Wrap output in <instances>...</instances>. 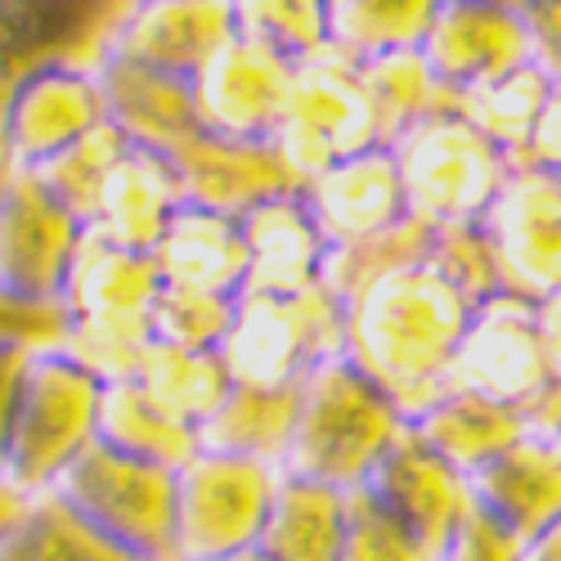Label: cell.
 <instances>
[{"label":"cell","instance_id":"cell-1","mask_svg":"<svg viewBox=\"0 0 561 561\" xmlns=\"http://www.w3.org/2000/svg\"><path fill=\"white\" fill-rule=\"evenodd\" d=\"M472 310L477 306L427 261L400 265L346 301L342 355L413 417L449 391V368Z\"/></svg>","mask_w":561,"mask_h":561},{"label":"cell","instance_id":"cell-2","mask_svg":"<svg viewBox=\"0 0 561 561\" xmlns=\"http://www.w3.org/2000/svg\"><path fill=\"white\" fill-rule=\"evenodd\" d=\"M404 427L409 417L400 404L373 378H364L346 355H333L301 382L297 432L284 472L355 494L382 454L404 436Z\"/></svg>","mask_w":561,"mask_h":561},{"label":"cell","instance_id":"cell-3","mask_svg":"<svg viewBox=\"0 0 561 561\" xmlns=\"http://www.w3.org/2000/svg\"><path fill=\"white\" fill-rule=\"evenodd\" d=\"M158 297H162V274L153 256L113 248L95 239V233H85L59 306L64 319L59 342L85 368H95L104 382L130 378L139 355L153 342Z\"/></svg>","mask_w":561,"mask_h":561},{"label":"cell","instance_id":"cell-4","mask_svg":"<svg viewBox=\"0 0 561 561\" xmlns=\"http://www.w3.org/2000/svg\"><path fill=\"white\" fill-rule=\"evenodd\" d=\"M100 404L104 378L95 368H85L64 342L36 346L0 472L27 494H50L68 467L100 440Z\"/></svg>","mask_w":561,"mask_h":561},{"label":"cell","instance_id":"cell-5","mask_svg":"<svg viewBox=\"0 0 561 561\" xmlns=\"http://www.w3.org/2000/svg\"><path fill=\"white\" fill-rule=\"evenodd\" d=\"M346 351V306L329 288L297 297L248 293L220 342L233 387L293 391L310 373Z\"/></svg>","mask_w":561,"mask_h":561},{"label":"cell","instance_id":"cell-6","mask_svg":"<svg viewBox=\"0 0 561 561\" xmlns=\"http://www.w3.org/2000/svg\"><path fill=\"white\" fill-rule=\"evenodd\" d=\"M72 517L139 561H175V472L90 445L50 490Z\"/></svg>","mask_w":561,"mask_h":561},{"label":"cell","instance_id":"cell-7","mask_svg":"<svg viewBox=\"0 0 561 561\" xmlns=\"http://www.w3.org/2000/svg\"><path fill=\"white\" fill-rule=\"evenodd\" d=\"M391 153L400 167L409 216L427 229L485 220L512 171V162L454 108H440L404 130Z\"/></svg>","mask_w":561,"mask_h":561},{"label":"cell","instance_id":"cell-8","mask_svg":"<svg viewBox=\"0 0 561 561\" xmlns=\"http://www.w3.org/2000/svg\"><path fill=\"white\" fill-rule=\"evenodd\" d=\"M284 467L211 454L175 472V561H233L261 548Z\"/></svg>","mask_w":561,"mask_h":561},{"label":"cell","instance_id":"cell-9","mask_svg":"<svg viewBox=\"0 0 561 561\" xmlns=\"http://www.w3.org/2000/svg\"><path fill=\"white\" fill-rule=\"evenodd\" d=\"M85 225L32 171L0 184V301L36 314H59Z\"/></svg>","mask_w":561,"mask_h":561},{"label":"cell","instance_id":"cell-10","mask_svg":"<svg viewBox=\"0 0 561 561\" xmlns=\"http://www.w3.org/2000/svg\"><path fill=\"white\" fill-rule=\"evenodd\" d=\"M274 149L284 153V162L301 184L355 153L382 149L378 122H373L368 95L351 59H342L337 50H323L297 64L284 122L274 130Z\"/></svg>","mask_w":561,"mask_h":561},{"label":"cell","instance_id":"cell-11","mask_svg":"<svg viewBox=\"0 0 561 561\" xmlns=\"http://www.w3.org/2000/svg\"><path fill=\"white\" fill-rule=\"evenodd\" d=\"M130 0H0V184L10 175L5 113L41 68H95Z\"/></svg>","mask_w":561,"mask_h":561},{"label":"cell","instance_id":"cell-12","mask_svg":"<svg viewBox=\"0 0 561 561\" xmlns=\"http://www.w3.org/2000/svg\"><path fill=\"white\" fill-rule=\"evenodd\" d=\"M481 229L499 256L503 293L526 301L561 293V175L512 167Z\"/></svg>","mask_w":561,"mask_h":561},{"label":"cell","instance_id":"cell-13","mask_svg":"<svg viewBox=\"0 0 561 561\" xmlns=\"http://www.w3.org/2000/svg\"><path fill=\"white\" fill-rule=\"evenodd\" d=\"M548 378L552 364L535 323V301L503 293L472 310V323H467L449 368V391L526 409L548 387Z\"/></svg>","mask_w":561,"mask_h":561},{"label":"cell","instance_id":"cell-14","mask_svg":"<svg viewBox=\"0 0 561 561\" xmlns=\"http://www.w3.org/2000/svg\"><path fill=\"white\" fill-rule=\"evenodd\" d=\"M297 64L252 36H233L225 50L198 72L194 100L207 135L220 139H270L284 122Z\"/></svg>","mask_w":561,"mask_h":561},{"label":"cell","instance_id":"cell-15","mask_svg":"<svg viewBox=\"0 0 561 561\" xmlns=\"http://www.w3.org/2000/svg\"><path fill=\"white\" fill-rule=\"evenodd\" d=\"M423 59L454 100L535 64V41L522 10L490 0H445L423 41Z\"/></svg>","mask_w":561,"mask_h":561},{"label":"cell","instance_id":"cell-16","mask_svg":"<svg viewBox=\"0 0 561 561\" xmlns=\"http://www.w3.org/2000/svg\"><path fill=\"white\" fill-rule=\"evenodd\" d=\"M108 122L95 68H41L23 77L5 113V158L10 171H41L68 153L77 139Z\"/></svg>","mask_w":561,"mask_h":561},{"label":"cell","instance_id":"cell-17","mask_svg":"<svg viewBox=\"0 0 561 561\" xmlns=\"http://www.w3.org/2000/svg\"><path fill=\"white\" fill-rule=\"evenodd\" d=\"M233 36H239L233 0H130L108 50L180 81H198V72Z\"/></svg>","mask_w":561,"mask_h":561},{"label":"cell","instance_id":"cell-18","mask_svg":"<svg viewBox=\"0 0 561 561\" xmlns=\"http://www.w3.org/2000/svg\"><path fill=\"white\" fill-rule=\"evenodd\" d=\"M100 90H104V108L108 122L126 135L130 149H145L158 158H180L184 149L203 139V117H198V100H194V81H180L171 72L130 64L113 50H104V59L95 64Z\"/></svg>","mask_w":561,"mask_h":561},{"label":"cell","instance_id":"cell-19","mask_svg":"<svg viewBox=\"0 0 561 561\" xmlns=\"http://www.w3.org/2000/svg\"><path fill=\"white\" fill-rule=\"evenodd\" d=\"M175 175H180V194L190 207H207L220 216L243 220L248 211L301 194V180L293 175V167L284 162L270 139H220V135H203L194 139L180 158H171Z\"/></svg>","mask_w":561,"mask_h":561},{"label":"cell","instance_id":"cell-20","mask_svg":"<svg viewBox=\"0 0 561 561\" xmlns=\"http://www.w3.org/2000/svg\"><path fill=\"white\" fill-rule=\"evenodd\" d=\"M359 490L436 552L449 543V535L472 507L467 477L454 472L445 458H436L413 436V427H404V436L382 454V462L373 467V477Z\"/></svg>","mask_w":561,"mask_h":561},{"label":"cell","instance_id":"cell-21","mask_svg":"<svg viewBox=\"0 0 561 561\" xmlns=\"http://www.w3.org/2000/svg\"><path fill=\"white\" fill-rule=\"evenodd\" d=\"M301 203L310 207L319 233L329 239V252L378 239V233L409 220L404 184L391 149H368L310 175L301 184Z\"/></svg>","mask_w":561,"mask_h":561},{"label":"cell","instance_id":"cell-22","mask_svg":"<svg viewBox=\"0 0 561 561\" xmlns=\"http://www.w3.org/2000/svg\"><path fill=\"white\" fill-rule=\"evenodd\" d=\"M467 490L490 522L530 543L561 517V445L526 436L467 477Z\"/></svg>","mask_w":561,"mask_h":561},{"label":"cell","instance_id":"cell-23","mask_svg":"<svg viewBox=\"0 0 561 561\" xmlns=\"http://www.w3.org/2000/svg\"><path fill=\"white\" fill-rule=\"evenodd\" d=\"M243 233H248V293L297 297V293L323 288V274H329V239L319 233L301 194L274 198V203L248 211Z\"/></svg>","mask_w":561,"mask_h":561},{"label":"cell","instance_id":"cell-24","mask_svg":"<svg viewBox=\"0 0 561 561\" xmlns=\"http://www.w3.org/2000/svg\"><path fill=\"white\" fill-rule=\"evenodd\" d=\"M162 288L207 293L225 301H243L248 293V233L243 220L190 207L184 203L153 252Z\"/></svg>","mask_w":561,"mask_h":561},{"label":"cell","instance_id":"cell-25","mask_svg":"<svg viewBox=\"0 0 561 561\" xmlns=\"http://www.w3.org/2000/svg\"><path fill=\"white\" fill-rule=\"evenodd\" d=\"M180 207H184V194H180L175 167L158 153L130 149L117 162L108 190H104V203L85 233H95V239H104L113 248L153 256Z\"/></svg>","mask_w":561,"mask_h":561},{"label":"cell","instance_id":"cell-26","mask_svg":"<svg viewBox=\"0 0 561 561\" xmlns=\"http://www.w3.org/2000/svg\"><path fill=\"white\" fill-rule=\"evenodd\" d=\"M409 427L462 477H477L485 462H494L503 449L530 436L522 409L485 400V396H467V391H445L423 413H413Z\"/></svg>","mask_w":561,"mask_h":561},{"label":"cell","instance_id":"cell-27","mask_svg":"<svg viewBox=\"0 0 561 561\" xmlns=\"http://www.w3.org/2000/svg\"><path fill=\"white\" fill-rule=\"evenodd\" d=\"M346 526H351L346 490L284 472L256 552L261 561H342Z\"/></svg>","mask_w":561,"mask_h":561},{"label":"cell","instance_id":"cell-28","mask_svg":"<svg viewBox=\"0 0 561 561\" xmlns=\"http://www.w3.org/2000/svg\"><path fill=\"white\" fill-rule=\"evenodd\" d=\"M100 445L130 454L139 462L167 467L180 472L184 462H194L203 454V440L194 427H184L180 417H171L162 404H153L139 391L135 378L104 382V404H100Z\"/></svg>","mask_w":561,"mask_h":561},{"label":"cell","instance_id":"cell-29","mask_svg":"<svg viewBox=\"0 0 561 561\" xmlns=\"http://www.w3.org/2000/svg\"><path fill=\"white\" fill-rule=\"evenodd\" d=\"M297 404H301V387L293 391L233 387L225 404L203 423L198 440L211 454H239V458L284 467L297 432Z\"/></svg>","mask_w":561,"mask_h":561},{"label":"cell","instance_id":"cell-30","mask_svg":"<svg viewBox=\"0 0 561 561\" xmlns=\"http://www.w3.org/2000/svg\"><path fill=\"white\" fill-rule=\"evenodd\" d=\"M130 378L153 404H162L171 417H180L194 432H203V423L233 391V378L220 351H184L167 342H149V351L139 355Z\"/></svg>","mask_w":561,"mask_h":561},{"label":"cell","instance_id":"cell-31","mask_svg":"<svg viewBox=\"0 0 561 561\" xmlns=\"http://www.w3.org/2000/svg\"><path fill=\"white\" fill-rule=\"evenodd\" d=\"M552 95H557V81L539 64H526L522 72H512L494 85H481L472 95H454L449 108L472 122L490 145L517 167L530 153V139H535L539 117Z\"/></svg>","mask_w":561,"mask_h":561},{"label":"cell","instance_id":"cell-32","mask_svg":"<svg viewBox=\"0 0 561 561\" xmlns=\"http://www.w3.org/2000/svg\"><path fill=\"white\" fill-rule=\"evenodd\" d=\"M445 0H329L333 50L351 64L423 50Z\"/></svg>","mask_w":561,"mask_h":561},{"label":"cell","instance_id":"cell-33","mask_svg":"<svg viewBox=\"0 0 561 561\" xmlns=\"http://www.w3.org/2000/svg\"><path fill=\"white\" fill-rule=\"evenodd\" d=\"M355 72H359V85L368 95L373 122H378L382 149H391L404 130H413L417 122H427L432 113L449 108V90L432 77L423 50L364 59V64H355Z\"/></svg>","mask_w":561,"mask_h":561},{"label":"cell","instance_id":"cell-34","mask_svg":"<svg viewBox=\"0 0 561 561\" xmlns=\"http://www.w3.org/2000/svg\"><path fill=\"white\" fill-rule=\"evenodd\" d=\"M126 153H130L126 135H122L113 122H104L100 130H90L85 139H77L68 153H59L55 162H45V167L32 171V175L90 229V220H95V211H100V203H104L108 180H113V171H117V162H122Z\"/></svg>","mask_w":561,"mask_h":561},{"label":"cell","instance_id":"cell-35","mask_svg":"<svg viewBox=\"0 0 561 561\" xmlns=\"http://www.w3.org/2000/svg\"><path fill=\"white\" fill-rule=\"evenodd\" d=\"M0 561H139V557L113 548L95 530H85L55 494H41L27 512V522L14 530V539L0 548Z\"/></svg>","mask_w":561,"mask_h":561},{"label":"cell","instance_id":"cell-36","mask_svg":"<svg viewBox=\"0 0 561 561\" xmlns=\"http://www.w3.org/2000/svg\"><path fill=\"white\" fill-rule=\"evenodd\" d=\"M239 36H252L293 64L333 50L329 0H233Z\"/></svg>","mask_w":561,"mask_h":561},{"label":"cell","instance_id":"cell-37","mask_svg":"<svg viewBox=\"0 0 561 561\" xmlns=\"http://www.w3.org/2000/svg\"><path fill=\"white\" fill-rule=\"evenodd\" d=\"M427 265L454 284L472 306H485L494 297H503V274H499V256L485 239L481 220L477 225H445L432 229V248H427Z\"/></svg>","mask_w":561,"mask_h":561},{"label":"cell","instance_id":"cell-38","mask_svg":"<svg viewBox=\"0 0 561 561\" xmlns=\"http://www.w3.org/2000/svg\"><path fill=\"white\" fill-rule=\"evenodd\" d=\"M233 310H239V301L162 288L158 310H153V342L184 346V351H220L233 323Z\"/></svg>","mask_w":561,"mask_h":561},{"label":"cell","instance_id":"cell-39","mask_svg":"<svg viewBox=\"0 0 561 561\" xmlns=\"http://www.w3.org/2000/svg\"><path fill=\"white\" fill-rule=\"evenodd\" d=\"M342 561H440V552L427 548L413 530H404L391 512H382L364 490H355Z\"/></svg>","mask_w":561,"mask_h":561},{"label":"cell","instance_id":"cell-40","mask_svg":"<svg viewBox=\"0 0 561 561\" xmlns=\"http://www.w3.org/2000/svg\"><path fill=\"white\" fill-rule=\"evenodd\" d=\"M440 561H526V543L517 535H507L499 522H490L485 512L472 503L449 543L440 548Z\"/></svg>","mask_w":561,"mask_h":561},{"label":"cell","instance_id":"cell-41","mask_svg":"<svg viewBox=\"0 0 561 561\" xmlns=\"http://www.w3.org/2000/svg\"><path fill=\"white\" fill-rule=\"evenodd\" d=\"M36 346H45V342L0 333V462H5L10 427H14V413H19V400H23V382H27V364H32Z\"/></svg>","mask_w":561,"mask_h":561},{"label":"cell","instance_id":"cell-42","mask_svg":"<svg viewBox=\"0 0 561 561\" xmlns=\"http://www.w3.org/2000/svg\"><path fill=\"white\" fill-rule=\"evenodd\" d=\"M522 19L535 41V64L561 85V0H526Z\"/></svg>","mask_w":561,"mask_h":561},{"label":"cell","instance_id":"cell-43","mask_svg":"<svg viewBox=\"0 0 561 561\" xmlns=\"http://www.w3.org/2000/svg\"><path fill=\"white\" fill-rule=\"evenodd\" d=\"M517 167H543V171L561 175V85H557V95L548 100V108L539 117V130L530 139V153Z\"/></svg>","mask_w":561,"mask_h":561},{"label":"cell","instance_id":"cell-44","mask_svg":"<svg viewBox=\"0 0 561 561\" xmlns=\"http://www.w3.org/2000/svg\"><path fill=\"white\" fill-rule=\"evenodd\" d=\"M0 333L32 337V342H59V337H64V319H59V314L19 310V306H10V301H0Z\"/></svg>","mask_w":561,"mask_h":561},{"label":"cell","instance_id":"cell-45","mask_svg":"<svg viewBox=\"0 0 561 561\" xmlns=\"http://www.w3.org/2000/svg\"><path fill=\"white\" fill-rule=\"evenodd\" d=\"M41 494H27L23 485H14L5 472H0V548H5L14 539V530L27 522V512Z\"/></svg>","mask_w":561,"mask_h":561},{"label":"cell","instance_id":"cell-46","mask_svg":"<svg viewBox=\"0 0 561 561\" xmlns=\"http://www.w3.org/2000/svg\"><path fill=\"white\" fill-rule=\"evenodd\" d=\"M535 323H539V337H543V351H548V364L561 378V293L535 301Z\"/></svg>","mask_w":561,"mask_h":561},{"label":"cell","instance_id":"cell-47","mask_svg":"<svg viewBox=\"0 0 561 561\" xmlns=\"http://www.w3.org/2000/svg\"><path fill=\"white\" fill-rule=\"evenodd\" d=\"M526 561H561V517L526 543Z\"/></svg>","mask_w":561,"mask_h":561},{"label":"cell","instance_id":"cell-48","mask_svg":"<svg viewBox=\"0 0 561 561\" xmlns=\"http://www.w3.org/2000/svg\"><path fill=\"white\" fill-rule=\"evenodd\" d=\"M233 561H261V552H248V557H233Z\"/></svg>","mask_w":561,"mask_h":561},{"label":"cell","instance_id":"cell-49","mask_svg":"<svg viewBox=\"0 0 561 561\" xmlns=\"http://www.w3.org/2000/svg\"><path fill=\"white\" fill-rule=\"evenodd\" d=\"M557 445H561V440H557Z\"/></svg>","mask_w":561,"mask_h":561}]
</instances>
